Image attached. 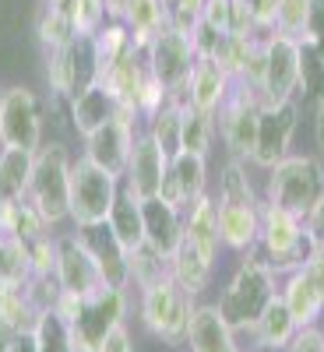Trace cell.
Listing matches in <instances>:
<instances>
[{
	"label": "cell",
	"mask_w": 324,
	"mask_h": 352,
	"mask_svg": "<svg viewBox=\"0 0 324 352\" xmlns=\"http://www.w3.org/2000/svg\"><path fill=\"white\" fill-rule=\"evenodd\" d=\"M204 184H208V159L194 155V152H176L169 159V169H166L159 197L176 204V208H187L191 201H197L201 194H208Z\"/></svg>",
	"instance_id": "cell-17"
},
{
	"label": "cell",
	"mask_w": 324,
	"mask_h": 352,
	"mask_svg": "<svg viewBox=\"0 0 324 352\" xmlns=\"http://www.w3.org/2000/svg\"><path fill=\"white\" fill-rule=\"evenodd\" d=\"M212 272H215V261L204 257L191 240H180V243H176V250L169 254V275L180 282L191 296H201V292L208 289Z\"/></svg>",
	"instance_id": "cell-28"
},
{
	"label": "cell",
	"mask_w": 324,
	"mask_h": 352,
	"mask_svg": "<svg viewBox=\"0 0 324 352\" xmlns=\"http://www.w3.org/2000/svg\"><path fill=\"white\" fill-rule=\"evenodd\" d=\"M25 292H28V300H32L36 314H46V310L56 307L64 289H61V282H56V275H32L28 285H25Z\"/></svg>",
	"instance_id": "cell-45"
},
{
	"label": "cell",
	"mask_w": 324,
	"mask_h": 352,
	"mask_svg": "<svg viewBox=\"0 0 324 352\" xmlns=\"http://www.w3.org/2000/svg\"><path fill=\"white\" fill-rule=\"evenodd\" d=\"M279 296H282V303L289 307L292 320H296L300 328H314L317 317L324 314V300H321V292H317L314 278H310L303 268H296V272L285 275V282H282V289H279Z\"/></svg>",
	"instance_id": "cell-26"
},
{
	"label": "cell",
	"mask_w": 324,
	"mask_h": 352,
	"mask_svg": "<svg viewBox=\"0 0 324 352\" xmlns=\"http://www.w3.org/2000/svg\"><path fill=\"white\" fill-rule=\"evenodd\" d=\"M204 4H208V0H169V28L191 36L194 25L204 14Z\"/></svg>",
	"instance_id": "cell-47"
},
{
	"label": "cell",
	"mask_w": 324,
	"mask_h": 352,
	"mask_svg": "<svg viewBox=\"0 0 324 352\" xmlns=\"http://www.w3.org/2000/svg\"><path fill=\"white\" fill-rule=\"evenodd\" d=\"M166 169H169V155H166L144 131H138L134 148H131V159H127V169H124V180H120L124 190L134 194L138 201L159 197L162 180H166Z\"/></svg>",
	"instance_id": "cell-16"
},
{
	"label": "cell",
	"mask_w": 324,
	"mask_h": 352,
	"mask_svg": "<svg viewBox=\"0 0 324 352\" xmlns=\"http://www.w3.org/2000/svg\"><path fill=\"white\" fill-rule=\"evenodd\" d=\"M8 352H39V338H36V328H32V331H18Z\"/></svg>",
	"instance_id": "cell-57"
},
{
	"label": "cell",
	"mask_w": 324,
	"mask_h": 352,
	"mask_svg": "<svg viewBox=\"0 0 324 352\" xmlns=\"http://www.w3.org/2000/svg\"><path fill=\"white\" fill-rule=\"evenodd\" d=\"M275 292H279V275L261 261L257 250H247L215 307L233 331H250L257 324L261 310L275 300Z\"/></svg>",
	"instance_id": "cell-1"
},
{
	"label": "cell",
	"mask_w": 324,
	"mask_h": 352,
	"mask_svg": "<svg viewBox=\"0 0 324 352\" xmlns=\"http://www.w3.org/2000/svg\"><path fill=\"white\" fill-rule=\"evenodd\" d=\"M85 247L92 250L99 272H102V282L106 285H120L127 289L131 278H127V250L120 247V240L109 232V226H92V229H78Z\"/></svg>",
	"instance_id": "cell-23"
},
{
	"label": "cell",
	"mask_w": 324,
	"mask_h": 352,
	"mask_svg": "<svg viewBox=\"0 0 324 352\" xmlns=\"http://www.w3.org/2000/svg\"><path fill=\"white\" fill-rule=\"evenodd\" d=\"M11 236H18V240H25V243H36L39 236H50V222H46L25 197H21V204H18V219H14V232H11Z\"/></svg>",
	"instance_id": "cell-44"
},
{
	"label": "cell",
	"mask_w": 324,
	"mask_h": 352,
	"mask_svg": "<svg viewBox=\"0 0 324 352\" xmlns=\"http://www.w3.org/2000/svg\"><path fill=\"white\" fill-rule=\"evenodd\" d=\"M184 106H187L184 99H166V106H162L159 113L149 116V131H144L169 159L180 152V120H184Z\"/></svg>",
	"instance_id": "cell-31"
},
{
	"label": "cell",
	"mask_w": 324,
	"mask_h": 352,
	"mask_svg": "<svg viewBox=\"0 0 324 352\" xmlns=\"http://www.w3.org/2000/svg\"><path fill=\"white\" fill-rule=\"evenodd\" d=\"M120 21L127 25L134 46L144 53L149 43L169 28V4H166V0H127Z\"/></svg>",
	"instance_id": "cell-25"
},
{
	"label": "cell",
	"mask_w": 324,
	"mask_h": 352,
	"mask_svg": "<svg viewBox=\"0 0 324 352\" xmlns=\"http://www.w3.org/2000/svg\"><path fill=\"white\" fill-rule=\"evenodd\" d=\"M64 11H67V18H71L78 36H99L102 25L109 21L106 0H67Z\"/></svg>",
	"instance_id": "cell-40"
},
{
	"label": "cell",
	"mask_w": 324,
	"mask_h": 352,
	"mask_svg": "<svg viewBox=\"0 0 324 352\" xmlns=\"http://www.w3.org/2000/svg\"><path fill=\"white\" fill-rule=\"evenodd\" d=\"M194 46L184 32L176 28H166L162 36H155L144 50V64L149 71L162 81V88L169 92V99H184L187 102V78L194 71Z\"/></svg>",
	"instance_id": "cell-11"
},
{
	"label": "cell",
	"mask_w": 324,
	"mask_h": 352,
	"mask_svg": "<svg viewBox=\"0 0 324 352\" xmlns=\"http://www.w3.org/2000/svg\"><path fill=\"white\" fill-rule=\"evenodd\" d=\"M116 197H120V180L106 169L92 166L88 159L71 162V190H67V222L74 229L106 226Z\"/></svg>",
	"instance_id": "cell-4"
},
{
	"label": "cell",
	"mask_w": 324,
	"mask_h": 352,
	"mask_svg": "<svg viewBox=\"0 0 324 352\" xmlns=\"http://www.w3.org/2000/svg\"><path fill=\"white\" fill-rule=\"evenodd\" d=\"M201 21L212 25L215 32H229V25H233V0H208Z\"/></svg>",
	"instance_id": "cell-51"
},
{
	"label": "cell",
	"mask_w": 324,
	"mask_h": 352,
	"mask_svg": "<svg viewBox=\"0 0 324 352\" xmlns=\"http://www.w3.org/2000/svg\"><path fill=\"white\" fill-rule=\"evenodd\" d=\"M296 92L314 109L324 102V56L307 43H300V85H296Z\"/></svg>",
	"instance_id": "cell-39"
},
{
	"label": "cell",
	"mask_w": 324,
	"mask_h": 352,
	"mask_svg": "<svg viewBox=\"0 0 324 352\" xmlns=\"http://www.w3.org/2000/svg\"><path fill=\"white\" fill-rule=\"evenodd\" d=\"M187 352H240L237 331L226 324L215 303L194 307L191 328H187Z\"/></svg>",
	"instance_id": "cell-19"
},
{
	"label": "cell",
	"mask_w": 324,
	"mask_h": 352,
	"mask_svg": "<svg viewBox=\"0 0 324 352\" xmlns=\"http://www.w3.org/2000/svg\"><path fill=\"white\" fill-rule=\"evenodd\" d=\"M219 204H261L250 176H247V162L240 159H229L222 166V176H219V194H215Z\"/></svg>",
	"instance_id": "cell-37"
},
{
	"label": "cell",
	"mask_w": 324,
	"mask_h": 352,
	"mask_svg": "<svg viewBox=\"0 0 324 352\" xmlns=\"http://www.w3.org/2000/svg\"><path fill=\"white\" fill-rule=\"evenodd\" d=\"M307 11H310V0H279L275 4V36L285 39H303V28H307Z\"/></svg>",
	"instance_id": "cell-41"
},
{
	"label": "cell",
	"mask_w": 324,
	"mask_h": 352,
	"mask_svg": "<svg viewBox=\"0 0 324 352\" xmlns=\"http://www.w3.org/2000/svg\"><path fill=\"white\" fill-rule=\"evenodd\" d=\"M56 282H61L64 292H74V296H88V292L106 285L81 232H56Z\"/></svg>",
	"instance_id": "cell-15"
},
{
	"label": "cell",
	"mask_w": 324,
	"mask_h": 352,
	"mask_svg": "<svg viewBox=\"0 0 324 352\" xmlns=\"http://www.w3.org/2000/svg\"><path fill=\"white\" fill-rule=\"evenodd\" d=\"M127 278L144 292V289H152L159 285L162 278H169V257H162L159 250H152L149 243L138 247L127 254Z\"/></svg>",
	"instance_id": "cell-36"
},
{
	"label": "cell",
	"mask_w": 324,
	"mask_h": 352,
	"mask_svg": "<svg viewBox=\"0 0 324 352\" xmlns=\"http://www.w3.org/2000/svg\"><path fill=\"white\" fill-rule=\"evenodd\" d=\"M285 352H324V331L314 324V328H300L292 335V342L285 345Z\"/></svg>",
	"instance_id": "cell-53"
},
{
	"label": "cell",
	"mask_w": 324,
	"mask_h": 352,
	"mask_svg": "<svg viewBox=\"0 0 324 352\" xmlns=\"http://www.w3.org/2000/svg\"><path fill=\"white\" fill-rule=\"evenodd\" d=\"M124 314H127V289L120 285H102L81 296L78 314L67 324L71 352H96L116 324H124Z\"/></svg>",
	"instance_id": "cell-7"
},
{
	"label": "cell",
	"mask_w": 324,
	"mask_h": 352,
	"mask_svg": "<svg viewBox=\"0 0 324 352\" xmlns=\"http://www.w3.org/2000/svg\"><path fill=\"white\" fill-rule=\"evenodd\" d=\"M36 320L39 314L28 300L25 285H0V324L11 331H32Z\"/></svg>",
	"instance_id": "cell-32"
},
{
	"label": "cell",
	"mask_w": 324,
	"mask_h": 352,
	"mask_svg": "<svg viewBox=\"0 0 324 352\" xmlns=\"http://www.w3.org/2000/svg\"><path fill=\"white\" fill-rule=\"evenodd\" d=\"M36 39H39V46H43L46 53H53V50L71 46V43L78 39V32H74V25H71V18H67L64 8L46 4V8L36 14Z\"/></svg>",
	"instance_id": "cell-33"
},
{
	"label": "cell",
	"mask_w": 324,
	"mask_h": 352,
	"mask_svg": "<svg viewBox=\"0 0 324 352\" xmlns=\"http://www.w3.org/2000/svg\"><path fill=\"white\" fill-rule=\"evenodd\" d=\"M32 254L18 236H0V285H28L32 278Z\"/></svg>",
	"instance_id": "cell-35"
},
{
	"label": "cell",
	"mask_w": 324,
	"mask_h": 352,
	"mask_svg": "<svg viewBox=\"0 0 324 352\" xmlns=\"http://www.w3.org/2000/svg\"><path fill=\"white\" fill-rule=\"evenodd\" d=\"M106 226H109L113 236L120 240V247H124L127 254L138 250V247H144V215H141V201H138L134 194H127L124 187H120V197H116V204H113V212H109Z\"/></svg>",
	"instance_id": "cell-29"
},
{
	"label": "cell",
	"mask_w": 324,
	"mask_h": 352,
	"mask_svg": "<svg viewBox=\"0 0 324 352\" xmlns=\"http://www.w3.org/2000/svg\"><path fill=\"white\" fill-rule=\"evenodd\" d=\"M300 85V43L285 36H264V78H261V106H279L296 99Z\"/></svg>",
	"instance_id": "cell-12"
},
{
	"label": "cell",
	"mask_w": 324,
	"mask_h": 352,
	"mask_svg": "<svg viewBox=\"0 0 324 352\" xmlns=\"http://www.w3.org/2000/svg\"><path fill=\"white\" fill-rule=\"evenodd\" d=\"M215 141V116L201 113L194 106H184V120H180V152H194L208 159Z\"/></svg>",
	"instance_id": "cell-34"
},
{
	"label": "cell",
	"mask_w": 324,
	"mask_h": 352,
	"mask_svg": "<svg viewBox=\"0 0 324 352\" xmlns=\"http://www.w3.org/2000/svg\"><path fill=\"white\" fill-rule=\"evenodd\" d=\"M314 138H317V148H321V155H324V102H321L317 113H314Z\"/></svg>",
	"instance_id": "cell-58"
},
{
	"label": "cell",
	"mask_w": 324,
	"mask_h": 352,
	"mask_svg": "<svg viewBox=\"0 0 324 352\" xmlns=\"http://www.w3.org/2000/svg\"><path fill=\"white\" fill-rule=\"evenodd\" d=\"M124 4H127V0H106V11H109V21H120V14H124Z\"/></svg>",
	"instance_id": "cell-59"
},
{
	"label": "cell",
	"mask_w": 324,
	"mask_h": 352,
	"mask_svg": "<svg viewBox=\"0 0 324 352\" xmlns=\"http://www.w3.org/2000/svg\"><path fill=\"white\" fill-rule=\"evenodd\" d=\"M46 4H53V8H64V4H67V0H46Z\"/></svg>",
	"instance_id": "cell-60"
},
{
	"label": "cell",
	"mask_w": 324,
	"mask_h": 352,
	"mask_svg": "<svg viewBox=\"0 0 324 352\" xmlns=\"http://www.w3.org/2000/svg\"><path fill=\"white\" fill-rule=\"evenodd\" d=\"M254 250L261 254V261L268 264L275 275H289V272L303 268V261L310 254L303 219L275 208L268 201H261V232H257Z\"/></svg>",
	"instance_id": "cell-5"
},
{
	"label": "cell",
	"mask_w": 324,
	"mask_h": 352,
	"mask_svg": "<svg viewBox=\"0 0 324 352\" xmlns=\"http://www.w3.org/2000/svg\"><path fill=\"white\" fill-rule=\"evenodd\" d=\"M194 307H197L194 296L173 275L141 292V320H144V328H149L162 345H173V349L187 345V328H191Z\"/></svg>",
	"instance_id": "cell-6"
},
{
	"label": "cell",
	"mask_w": 324,
	"mask_h": 352,
	"mask_svg": "<svg viewBox=\"0 0 324 352\" xmlns=\"http://www.w3.org/2000/svg\"><path fill=\"white\" fill-rule=\"evenodd\" d=\"M307 46H314L324 56V0H310V11H307V28H303V39Z\"/></svg>",
	"instance_id": "cell-49"
},
{
	"label": "cell",
	"mask_w": 324,
	"mask_h": 352,
	"mask_svg": "<svg viewBox=\"0 0 324 352\" xmlns=\"http://www.w3.org/2000/svg\"><path fill=\"white\" fill-rule=\"evenodd\" d=\"M120 116V102H116V96L109 92V88L99 81V85H92L88 92H81L78 99H71L67 102V120H71V131L74 134H81V138H88L92 131H99L102 124H109V120H116Z\"/></svg>",
	"instance_id": "cell-20"
},
{
	"label": "cell",
	"mask_w": 324,
	"mask_h": 352,
	"mask_svg": "<svg viewBox=\"0 0 324 352\" xmlns=\"http://www.w3.org/2000/svg\"><path fill=\"white\" fill-rule=\"evenodd\" d=\"M257 120H261V99H257V92H250L247 85L233 81L229 99L215 113V138H222L229 159L250 162L254 141H257Z\"/></svg>",
	"instance_id": "cell-10"
},
{
	"label": "cell",
	"mask_w": 324,
	"mask_h": 352,
	"mask_svg": "<svg viewBox=\"0 0 324 352\" xmlns=\"http://www.w3.org/2000/svg\"><path fill=\"white\" fill-rule=\"evenodd\" d=\"M0 96H4V88H0Z\"/></svg>",
	"instance_id": "cell-61"
},
{
	"label": "cell",
	"mask_w": 324,
	"mask_h": 352,
	"mask_svg": "<svg viewBox=\"0 0 324 352\" xmlns=\"http://www.w3.org/2000/svg\"><path fill=\"white\" fill-rule=\"evenodd\" d=\"M219 240L222 247L247 254L257 247V232H261V204H219Z\"/></svg>",
	"instance_id": "cell-22"
},
{
	"label": "cell",
	"mask_w": 324,
	"mask_h": 352,
	"mask_svg": "<svg viewBox=\"0 0 324 352\" xmlns=\"http://www.w3.org/2000/svg\"><path fill=\"white\" fill-rule=\"evenodd\" d=\"M141 215H144V243L169 257L176 243L184 240V208H176L162 197H152L141 201Z\"/></svg>",
	"instance_id": "cell-18"
},
{
	"label": "cell",
	"mask_w": 324,
	"mask_h": 352,
	"mask_svg": "<svg viewBox=\"0 0 324 352\" xmlns=\"http://www.w3.org/2000/svg\"><path fill=\"white\" fill-rule=\"evenodd\" d=\"M300 124V102L289 99L279 106H261V120H257V141H254V155L250 162L257 169H272L282 162L292 148V134Z\"/></svg>",
	"instance_id": "cell-14"
},
{
	"label": "cell",
	"mask_w": 324,
	"mask_h": 352,
	"mask_svg": "<svg viewBox=\"0 0 324 352\" xmlns=\"http://www.w3.org/2000/svg\"><path fill=\"white\" fill-rule=\"evenodd\" d=\"M28 254H32V272L36 275H56V232L28 243Z\"/></svg>",
	"instance_id": "cell-48"
},
{
	"label": "cell",
	"mask_w": 324,
	"mask_h": 352,
	"mask_svg": "<svg viewBox=\"0 0 324 352\" xmlns=\"http://www.w3.org/2000/svg\"><path fill=\"white\" fill-rule=\"evenodd\" d=\"M324 194V166L314 155H285L268 169V187H264V201L275 208L303 219L317 197Z\"/></svg>",
	"instance_id": "cell-3"
},
{
	"label": "cell",
	"mask_w": 324,
	"mask_h": 352,
	"mask_svg": "<svg viewBox=\"0 0 324 352\" xmlns=\"http://www.w3.org/2000/svg\"><path fill=\"white\" fill-rule=\"evenodd\" d=\"M184 240H191L204 257H219L222 240H219V208L212 194H201L184 208Z\"/></svg>",
	"instance_id": "cell-24"
},
{
	"label": "cell",
	"mask_w": 324,
	"mask_h": 352,
	"mask_svg": "<svg viewBox=\"0 0 324 352\" xmlns=\"http://www.w3.org/2000/svg\"><path fill=\"white\" fill-rule=\"evenodd\" d=\"M296 331H300V324L292 320V314H289V307L282 303L279 292H275V300L261 310L257 324L250 328L254 345L264 349V352H285V345L292 342V335H296Z\"/></svg>",
	"instance_id": "cell-27"
},
{
	"label": "cell",
	"mask_w": 324,
	"mask_h": 352,
	"mask_svg": "<svg viewBox=\"0 0 324 352\" xmlns=\"http://www.w3.org/2000/svg\"><path fill=\"white\" fill-rule=\"evenodd\" d=\"M131 50H138V46H134V39H131V32H127V25H124V21H106V25H102V32L96 36L99 81L109 74V67H113L116 60H124Z\"/></svg>",
	"instance_id": "cell-38"
},
{
	"label": "cell",
	"mask_w": 324,
	"mask_h": 352,
	"mask_svg": "<svg viewBox=\"0 0 324 352\" xmlns=\"http://www.w3.org/2000/svg\"><path fill=\"white\" fill-rule=\"evenodd\" d=\"M71 155L64 141H50L36 152V166H32V180H28V194L25 201L50 222V229H56L61 222H67V190H71Z\"/></svg>",
	"instance_id": "cell-2"
},
{
	"label": "cell",
	"mask_w": 324,
	"mask_h": 352,
	"mask_svg": "<svg viewBox=\"0 0 324 352\" xmlns=\"http://www.w3.org/2000/svg\"><path fill=\"white\" fill-rule=\"evenodd\" d=\"M275 4H279V0H247L257 36H272V28H275Z\"/></svg>",
	"instance_id": "cell-52"
},
{
	"label": "cell",
	"mask_w": 324,
	"mask_h": 352,
	"mask_svg": "<svg viewBox=\"0 0 324 352\" xmlns=\"http://www.w3.org/2000/svg\"><path fill=\"white\" fill-rule=\"evenodd\" d=\"M303 232H307V243H310V250L324 247V194L317 197L314 208L303 215Z\"/></svg>",
	"instance_id": "cell-50"
},
{
	"label": "cell",
	"mask_w": 324,
	"mask_h": 352,
	"mask_svg": "<svg viewBox=\"0 0 324 352\" xmlns=\"http://www.w3.org/2000/svg\"><path fill=\"white\" fill-rule=\"evenodd\" d=\"M229 92H233V78H229L219 64H212V60H194V71H191V78H187V106L215 116L219 106L229 99Z\"/></svg>",
	"instance_id": "cell-21"
},
{
	"label": "cell",
	"mask_w": 324,
	"mask_h": 352,
	"mask_svg": "<svg viewBox=\"0 0 324 352\" xmlns=\"http://www.w3.org/2000/svg\"><path fill=\"white\" fill-rule=\"evenodd\" d=\"M261 78H264V36H254L250 50L244 56V67H240L237 85H247L250 92H261Z\"/></svg>",
	"instance_id": "cell-46"
},
{
	"label": "cell",
	"mask_w": 324,
	"mask_h": 352,
	"mask_svg": "<svg viewBox=\"0 0 324 352\" xmlns=\"http://www.w3.org/2000/svg\"><path fill=\"white\" fill-rule=\"evenodd\" d=\"M250 39H254V36H233V32H226L208 60L219 64L233 81H237V78H240V67H244V56H247V50H250Z\"/></svg>",
	"instance_id": "cell-42"
},
{
	"label": "cell",
	"mask_w": 324,
	"mask_h": 352,
	"mask_svg": "<svg viewBox=\"0 0 324 352\" xmlns=\"http://www.w3.org/2000/svg\"><path fill=\"white\" fill-rule=\"evenodd\" d=\"M18 197H8L0 194V236H11L14 232V219H18Z\"/></svg>",
	"instance_id": "cell-56"
},
{
	"label": "cell",
	"mask_w": 324,
	"mask_h": 352,
	"mask_svg": "<svg viewBox=\"0 0 324 352\" xmlns=\"http://www.w3.org/2000/svg\"><path fill=\"white\" fill-rule=\"evenodd\" d=\"M46 85L50 96L71 102L92 85H99V53H96V36H78L71 46L46 53Z\"/></svg>",
	"instance_id": "cell-8"
},
{
	"label": "cell",
	"mask_w": 324,
	"mask_h": 352,
	"mask_svg": "<svg viewBox=\"0 0 324 352\" xmlns=\"http://www.w3.org/2000/svg\"><path fill=\"white\" fill-rule=\"evenodd\" d=\"M96 352H134V338H131L127 324H116V328L102 338V345H99Z\"/></svg>",
	"instance_id": "cell-54"
},
{
	"label": "cell",
	"mask_w": 324,
	"mask_h": 352,
	"mask_svg": "<svg viewBox=\"0 0 324 352\" xmlns=\"http://www.w3.org/2000/svg\"><path fill=\"white\" fill-rule=\"evenodd\" d=\"M32 166L36 152H21V148H0V194L8 197H25L28 180H32Z\"/></svg>",
	"instance_id": "cell-30"
},
{
	"label": "cell",
	"mask_w": 324,
	"mask_h": 352,
	"mask_svg": "<svg viewBox=\"0 0 324 352\" xmlns=\"http://www.w3.org/2000/svg\"><path fill=\"white\" fill-rule=\"evenodd\" d=\"M36 338H39V352H71V338H67V324L53 310L39 314L36 320Z\"/></svg>",
	"instance_id": "cell-43"
},
{
	"label": "cell",
	"mask_w": 324,
	"mask_h": 352,
	"mask_svg": "<svg viewBox=\"0 0 324 352\" xmlns=\"http://www.w3.org/2000/svg\"><path fill=\"white\" fill-rule=\"evenodd\" d=\"M303 272L314 278V285H317V292H321V300H324V247H317V250H310V254H307Z\"/></svg>",
	"instance_id": "cell-55"
},
{
	"label": "cell",
	"mask_w": 324,
	"mask_h": 352,
	"mask_svg": "<svg viewBox=\"0 0 324 352\" xmlns=\"http://www.w3.org/2000/svg\"><path fill=\"white\" fill-rule=\"evenodd\" d=\"M134 138H138V116H131L127 109H120V116L109 124H102L99 131H92L81 148V159H88L92 166L106 169L109 176L124 180V169H127V159H131V148H134Z\"/></svg>",
	"instance_id": "cell-13"
},
{
	"label": "cell",
	"mask_w": 324,
	"mask_h": 352,
	"mask_svg": "<svg viewBox=\"0 0 324 352\" xmlns=\"http://www.w3.org/2000/svg\"><path fill=\"white\" fill-rule=\"evenodd\" d=\"M43 102L32 88L11 85L0 96V148L39 152L43 148Z\"/></svg>",
	"instance_id": "cell-9"
}]
</instances>
